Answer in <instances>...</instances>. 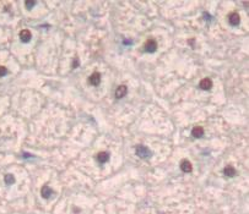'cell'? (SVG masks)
I'll return each instance as SVG.
<instances>
[{"mask_svg": "<svg viewBox=\"0 0 249 214\" xmlns=\"http://www.w3.org/2000/svg\"><path fill=\"white\" fill-rule=\"evenodd\" d=\"M79 65V63H77V59H75V61H74V67H76Z\"/></svg>", "mask_w": 249, "mask_h": 214, "instance_id": "cell-16", "label": "cell"}, {"mask_svg": "<svg viewBox=\"0 0 249 214\" xmlns=\"http://www.w3.org/2000/svg\"><path fill=\"white\" fill-rule=\"evenodd\" d=\"M20 39H21V42H23V43H27V42H30L31 40V38H32V34H31V32L28 31V29H22L21 32H20Z\"/></svg>", "mask_w": 249, "mask_h": 214, "instance_id": "cell-7", "label": "cell"}, {"mask_svg": "<svg viewBox=\"0 0 249 214\" xmlns=\"http://www.w3.org/2000/svg\"><path fill=\"white\" fill-rule=\"evenodd\" d=\"M97 160H98V163H101V164L107 163V162L109 160V153H108V152H100V153L97 154Z\"/></svg>", "mask_w": 249, "mask_h": 214, "instance_id": "cell-10", "label": "cell"}, {"mask_svg": "<svg viewBox=\"0 0 249 214\" xmlns=\"http://www.w3.org/2000/svg\"><path fill=\"white\" fill-rule=\"evenodd\" d=\"M180 169H182V171L183 173H192V170H193V165H192V163L188 160V159H184V160H182L180 162Z\"/></svg>", "mask_w": 249, "mask_h": 214, "instance_id": "cell-5", "label": "cell"}, {"mask_svg": "<svg viewBox=\"0 0 249 214\" xmlns=\"http://www.w3.org/2000/svg\"><path fill=\"white\" fill-rule=\"evenodd\" d=\"M4 180H5V184H6V185H12V184L15 182V178H14V175H11V174H6Z\"/></svg>", "mask_w": 249, "mask_h": 214, "instance_id": "cell-13", "label": "cell"}, {"mask_svg": "<svg viewBox=\"0 0 249 214\" xmlns=\"http://www.w3.org/2000/svg\"><path fill=\"white\" fill-rule=\"evenodd\" d=\"M223 174H225L226 176L233 178V176L237 174V170L235 169V166H232V165H227V166L223 169Z\"/></svg>", "mask_w": 249, "mask_h": 214, "instance_id": "cell-12", "label": "cell"}, {"mask_svg": "<svg viewBox=\"0 0 249 214\" xmlns=\"http://www.w3.org/2000/svg\"><path fill=\"white\" fill-rule=\"evenodd\" d=\"M89 83L92 86H98L101 83V74L100 72H93L89 77Z\"/></svg>", "mask_w": 249, "mask_h": 214, "instance_id": "cell-3", "label": "cell"}, {"mask_svg": "<svg viewBox=\"0 0 249 214\" xmlns=\"http://www.w3.org/2000/svg\"><path fill=\"white\" fill-rule=\"evenodd\" d=\"M5 75H7V69L5 66H0V77H4Z\"/></svg>", "mask_w": 249, "mask_h": 214, "instance_id": "cell-15", "label": "cell"}, {"mask_svg": "<svg viewBox=\"0 0 249 214\" xmlns=\"http://www.w3.org/2000/svg\"><path fill=\"white\" fill-rule=\"evenodd\" d=\"M192 136L195 138H200L201 136H204V128L201 126H195L192 130Z\"/></svg>", "mask_w": 249, "mask_h": 214, "instance_id": "cell-11", "label": "cell"}, {"mask_svg": "<svg viewBox=\"0 0 249 214\" xmlns=\"http://www.w3.org/2000/svg\"><path fill=\"white\" fill-rule=\"evenodd\" d=\"M135 152H136V155H137V157H140V158H147V157H150V155H151V151H150L147 147L141 146V144L136 147Z\"/></svg>", "mask_w": 249, "mask_h": 214, "instance_id": "cell-1", "label": "cell"}, {"mask_svg": "<svg viewBox=\"0 0 249 214\" xmlns=\"http://www.w3.org/2000/svg\"><path fill=\"white\" fill-rule=\"evenodd\" d=\"M126 93H128V87H126L125 85H121V86H118L117 90H116V98L121 99V98L125 97Z\"/></svg>", "mask_w": 249, "mask_h": 214, "instance_id": "cell-6", "label": "cell"}, {"mask_svg": "<svg viewBox=\"0 0 249 214\" xmlns=\"http://www.w3.org/2000/svg\"><path fill=\"white\" fill-rule=\"evenodd\" d=\"M199 87H200L201 90H204V91H209V90H211V87H212V81H211L210 78H203V80L200 81V83H199Z\"/></svg>", "mask_w": 249, "mask_h": 214, "instance_id": "cell-8", "label": "cell"}, {"mask_svg": "<svg viewBox=\"0 0 249 214\" xmlns=\"http://www.w3.org/2000/svg\"><path fill=\"white\" fill-rule=\"evenodd\" d=\"M227 18H228L230 25H232V26H237V25H239V22H241V17H239V15H238L237 12H231Z\"/></svg>", "mask_w": 249, "mask_h": 214, "instance_id": "cell-4", "label": "cell"}, {"mask_svg": "<svg viewBox=\"0 0 249 214\" xmlns=\"http://www.w3.org/2000/svg\"><path fill=\"white\" fill-rule=\"evenodd\" d=\"M25 5H26V9L31 10V9H32V7L36 5V1H33V0H32V1H30V0H28V1H26V2H25Z\"/></svg>", "mask_w": 249, "mask_h": 214, "instance_id": "cell-14", "label": "cell"}, {"mask_svg": "<svg viewBox=\"0 0 249 214\" xmlns=\"http://www.w3.org/2000/svg\"><path fill=\"white\" fill-rule=\"evenodd\" d=\"M144 48H145V52H146V53H155L156 49H157V42H156L155 39H152V38H150V39L146 40Z\"/></svg>", "mask_w": 249, "mask_h": 214, "instance_id": "cell-2", "label": "cell"}, {"mask_svg": "<svg viewBox=\"0 0 249 214\" xmlns=\"http://www.w3.org/2000/svg\"><path fill=\"white\" fill-rule=\"evenodd\" d=\"M41 195H42L43 198L48 200V198H50V196L53 195V190H52L48 185H44V186H42V189H41Z\"/></svg>", "mask_w": 249, "mask_h": 214, "instance_id": "cell-9", "label": "cell"}]
</instances>
